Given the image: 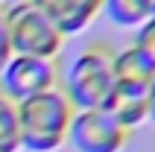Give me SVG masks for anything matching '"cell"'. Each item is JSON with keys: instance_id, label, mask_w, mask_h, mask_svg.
Returning <instances> with one entry per match:
<instances>
[{"instance_id": "obj_8", "label": "cell", "mask_w": 155, "mask_h": 152, "mask_svg": "<svg viewBox=\"0 0 155 152\" xmlns=\"http://www.w3.org/2000/svg\"><path fill=\"white\" fill-rule=\"evenodd\" d=\"M111 70H114V85H123V88H143L147 91L149 82L155 79V61L147 53H140L135 44L123 47L120 53L111 56Z\"/></svg>"}, {"instance_id": "obj_10", "label": "cell", "mask_w": 155, "mask_h": 152, "mask_svg": "<svg viewBox=\"0 0 155 152\" xmlns=\"http://www.w3.org/2000/svg\"><path fill=\"white\" fill-rule=\"evenodd\" d=\"M0 152H21V126L15 102L0 97Z\"/></svg>"}, {"instance_id": "obj_14", "label": "cell", "mask_w": 155, "mask_h": 152, "mask_svg": "<svg viewBox=\"0 0 155 152\" xmlns=\"http://www.w3.org/2000/svg\"><path fill=\"white\" fill-rule=\"evenodd\" d=\"M149 6H152V15H155V0H149Z\"/></svg>"}, {"instance_id": "obj_13", "label": "cell", "mask_w": 155, "mask_h": 152, "mask_svg": "<svg viewBox=\"0 0 155 152\" xmlns=\"http://www.w3.org/2000/svg\"><path fill=\"white\" fill-rule=\"evenodd\" d=\"M147 100H149V123H155V79L147 88Z\"/></svg>"}, {"instance_id": "obj_12", "label": "cell", "mask_w": 155, "mask_h": 152, "mask_svg": "<svg viewBox=\"0 0 155 152\" xmlns=\"http://www.w3.org/2000/svg\"><path fill=\"white\" fill-rule=\"evenodd\" d=\"M15 56L12 50V38H9V26H6V15L0 12V70L9 64V59Z\"/></svg>"}, {"instance_id": "obj_7", "label": "cell", "mask_w": 155, "mask_h": 152, "mask_svg": "<svg viewBox=\"0 0 155 152\" xmlns=\"http://www.w3.org/2000/svg\"><path fill=\"white\" fill-rule=\"evenodd\" d=\"M105 111H108L126 132L143 126V123H149L147 91H143V88H123V85H114L111 97H108V102H105Z\"/></svg>"}, {"instance_id": "obj_1", "label": "cell", "mask_w": 155, "mask_h": 152, "mask_svg": "<svg viewBox=\"0 0 155 152\" xmlns=\"http://www.w3.org/2000/svg\"><path fill=\"white\" fill-rule=\"evenodd\" d=\"M18 126H21V149L26 152H56L68 144L73 105L61 88H50L18 102Z\"/></svg>"}, {"instance_id": "obj_11", "label": "cell", "mask_w": 155, "mask_h": 152, "mask_svg": "<svg viewBox=\"0 0 155 152\" xmlns=\"http://www.w3.org/2000/svg\"><path fill=\"white\" fill-rule=\"evenodd\" d=\"M132 44L155 61V15L149 18V21H143V24L135 29V41H132Z\"/></svg>"}, {"instance_id": "obj_3", "label": "cell", "mask_w": 155, "mask_h": 152, "mask_svg": "<svg viewBox=\"0 0 155 152\" xmlns=\"http://www.w3.org/2000/svg\"><path fill=\"white\" fill-rule=\"evenodd\" d=\"M3 15H6V26H9V38H12L15 56H35V59H50L53 61L61 53L64 35L29 0L12 3Z\"/></svg>"}, {"instance_id": "obj_6", "label": "cell", "mask_w": 155, "mask_h": 152, "mask_svg": "<svg viewBox=\"0 0 155 152\" xmlns=\"http://www.w3.org/2000/svg\"><path fill=\"white\" fill-rule=\"evenodd\" d=\"M29 3L41 9L61 35H79L103 12V0H29Z\"/></svg>"}, {"instance_id": "obj_5", "label": "cell", "mask_w": 155, "mask_h": 152, "mask_svg": "<svg viewBox=\"0 0 155 152\" xmlns=\"http://www.w3.org/2000/svg\"><path fill=\"white\" fill-rule=\"evenodd\" d=\"M50 88H56V64L50 59L12 56L9 64L0 70V97H6L15 105Z\"/></svg>"}, {"instance_id": "obj_9", "label": "cell", "mask_w": 155, "mask_h": 152, "mask_svg": "<svg viewBox=\"0 0 155 152\" xmlns=\"http://www.w3.org/2000/svg\"><path fill=\"white\" fill-rule=\"evenodd\" d=\"M103 12L114 26L123 29H138L143 21L152 18L149 0H103Z\"/></svg>"}, {"instance_id": "obj_2", "label": "cell", "mask_w": 155, "mask_h": 152, "mask_svg": "<svg viewBox=\"0 0 155 152\" xmlns=\"http://www.w3.org/2000/svg\"><path fill=\"white\" fill-rule=\"evenodd\" d=\"M108 47H88L68 64L64 73V97L70 100L73 111L105 108V102L114 91V70Z\"/></svg>"}, {"instance_id": "obj_4", "label": "cell", "mask_w": 155, "mask_h": 152, "mask_svg": "<svg viewBox=\"0 0 155 152\" xmlns=\"http://www.w3.org/2000/svg\"><path fill=\"white\" fill-rule=\"evenodd\" d=\"M68 144H73L76 152H123L129 144V132L105 108L73 111Z\"/></svg>"}]
</instances>
